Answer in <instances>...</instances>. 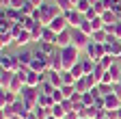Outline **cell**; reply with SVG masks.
Here are the masks:
<instances>
[{
    "instance_id": "obj_1",
    "label": "cell",
    "mask_w": 121,
    "mask_h": 119,
    "mask_svg": "<svg viewBox=\"0 0 121 119\" xmlns=\"http://www.w3.org/2000/svg\"><path fill=\"white\" fill-rule=\"evenodd\" d=\"M39 95H41V91L37 87H28V84H24V89H22V93H20V97L24 100V104H26V108L33 113L35 110V106L39 104Z\"/></svg>"
},
{
    "instance_id": "obj_2",
    "label": "cell",
    "mask_w": 121,
    "mask_h": 119,
    "mask_svg": "<svg viewBox=\"0 0 121 119\" xmlns=\"http://www.w3.org/2000/svg\"><path fill=\"white\" fill-rule=\"evenodd\" d=\"M60 13H63V11H60L54 2H45V4L39 7V20H41L43 26H50V22H52L54 18H58Z\"/></svg>"
},
{
    "instance_id": "obj_3",
    "label": "cell",
    "mask_w": 121,
    "mask_h": 119,
    "mask_svg": "<svg viewBox=\"0 0 121 119\" xmlns=\"http://www.w3.org/2000/svg\"><path fill=\"white\" fill-rule=\"evenodd\" d=\"M60 61H63V69H71L76 63L80 61V50L76 48V46H67V48H63L60 50Z\"/></svg>"
},
{
    "instance_id": "obj_4",
    "label": "cell",
    "mask_w": 121,
    "mask_h": 119,
    "mask_svg": "<svg viewBox=\"0 0 121 119\" xmlns=\"http://www.w3.org/2000/svg\"><path fill=\"white\" fill-rule=\"evenodd\" d=\"M69 31H71V46H76L78 50H84L91 43V35H86L84 31H80L78 26H69Z\"/></svg>"
},
{
    "instance_id": "obj_5",
    "label": "cell",
    "mask_w": 121,
    "mask_h": 119,
    "mask_svg": "<svg viewBox=\"0 0 121 119\" xmlns=\"http://www.w3.org/2000/svg\"><path fill=\"white\" fill-rule=\"evenodd\" d=\"M84 52H86V56H89V58H93L95 63H99L102 58L106 56V50H104V43H95V41H91L89 46L84 48Z\"/></svg>"
},
{
    "instance_id": "obj_6",
    "label": "cell",
    "mask_w": 121,
    "mask_h": 119,
    "mask_svg": "<svg viewBox=\"0 0 121 119\" xmlns=\"http://www.w3.org/2000/svg\"><path fill=\"white\" fill-rule=\"evenodd\" d=\"M0 67H2V69H9V71H17L20 69L17 56H15V54H9L7 50H2V54H0Z\"/></svg>"
},
{
    "instance_id": "obj_7",
    "label": "cell",
    "mask_w": 121,
    "mask_h": 119,
    "mask_svg": "<svg viewBox=\"0 0 121 119\" xmlns=\"http://www.w3.org/2000/svg\"><path fill=\"white\" fill-rule=\"evenodd\" d=\"M15 56H17V63H20V67H30V63H33V56H35V52L30 50V48H20Z\"/></svg>"
},
{
    "instance_id": "obj_8",
    "label": "cell",
    "mask_w": 121,
    "mask_h": 119,
    "mask_svg": "<svg viewBox=\"0 0 121 119\" xmlns=\"http://www.w3.org/2000/svg\"><path fill=\"white\" fill-rule=\"evenodd\" d=\"M50 28L58 35V33H63V31H67L69 28V22H67V18H65V13H60L58 18H54L52 22H50Z\"/></svg>"
},
{
    "instance_id": "obj_9",
    "label": "cell",
    "mask_w": 121,
    "mask_h": 119,
    "mask_svg": "<svg viewBox=\"0 0 121 119\" xmlns=\"http://www.w3.org/2000/svg\"><path fill=\"white\" fill-rule=\"evenodd\" d=\"M20 100L17 93L9 91V89H0V106H11V104H15Z\"/></svg>"
},
{
    "instance_id": "obj_10",
    "label": "cell",
    "mask_w": 121,
    "mask_h": 119,
    "mask_svg": "<svg viewBox=\"0 0 121 119\" xmlns=\"http://www.w3.org/2000/svg\"><path fill=\"white\" fill-rule=\"evenodd\" d=\"M56 48L58 50H63V48H67V46H71V31L67 28V31H63V33H58L56 35Z\"/></svg>"
},
{
    "instance_id": "obj_11",
    "label": "cell",
    "mask_w": 121,
    "mask_h": 119,
    "mask_svg": "<svg viewBox=\"0 0 121 119\" xmlns=\"http://www.w3.org/2000/svg\"><path fill=\"white\" fill-rule=\"evenodd\" d=\"M0 15H4L9 22H13V24H20L22 22V13H20V9H2V11H0Z\"/></svg>"
},
{
    "instance_id": "obj_12",
    "label": "cell",
    "mask_w": 121,
    "mask_h": 119,
    "mask_svg": "<svg viewBox=\"0 0 121 119\" xmlns=\"http://www.w3.org/2000/svg\"><path fill=\"white\" fill-rule=\"evenodd\" d=\"M65 18H67L69 26H80V22L84 20V13H80V11L71 9V11H65Z\"/></svg>"
},
{
    "instance_id": "obj_13",
    "label": "cell",
    "mask_w": 121,
    "mask_h": 119,
    "mask_svg": "<svg viewBox=\"0 0 121 119\" xmlns=\"http://www.w3.org/2000/svg\"><path fill=\"white\" fill-rule=\"evenodd\" d=\"M37 48H39L45 56H52V54H56V52H58L56 43H52V41H39V43H37Z\"/></svg>"
},
{
    "instance_id": "obj_14",
    "label": "cell",
    "mask_w": 121,
    "mask_h": 119,
    "mask_svg": "<svg viewBox=\"0 0 121 119\" xmlns=\"http://www.w3.org/2000/svg\"><path fill=\"white\" fill-rule=\"evenodd\" d=\"M33 41V35H30V31H22L17 37H15V46L17 48H28V43Z\"/></svg>"
},
{
    "instance_id": "obj_15",
    "label": "cell",
    "mask_w": 121,
    "mask_h": 119,
    "mask_svg": "<svg viewBox=\"0 0 121 119\" xmlns=\"http://www.w3.org/2000/svg\"><path fill=\"white\" fill-rule=\"evenodd\" d=\"M13 76H15V71H9V69H2V71H0V89H9Z\"/></svg>"
},
{
    "instance_id": "obj_16",
    "label": "cell",
    "mask_w": 121,
    "mask_h": 119,
    "mask_svg": "<svg viewBox=\"0 0 121 119\" xmlns=\"http://www.w3.org/2000/svg\"><path fill=\"white\" fill-rule=\"evenodd\" d=\"M48 82H52L56 89H60L65 82H63V74L60 71H52V69H48Z\"/></svg>"
},
{
    "instance_id": "obj_17",
    "label": "cell",
    "mask_w": 121,
    "mask_h": 119,
    "mask_svg": "<svg viewBox=\"0 0 121 119\" xmlns=\"http://www.w3.org/2000/svg\"><path fill=\"white\" fill-rule=\"evenodd\" d=\"M13 43H15L13 33H0V48H2V50H9Z\"/></svg>"
},
{
    "instance_id": "obj_18",
    "label": "cell",
    "mask_w": 121,
    "mask_h": 119,
    "mask_svg": "<svg viewBox=\"0 0 121 119\" xmlns=\"http://www.w3.org/2000/svg\"><path fill=\"white\" fill-rule=\"evenodd\" d=\"M97 91H99V95H102V97L115 93V82H112V84H108V82H99V84H97Z\"/></svg>"
},
{
    "instance_id": "obj_19",
    "label": "cell",
    "mask_w": 121,
    "mask_h": 119,
    "mask_svg": "<svg viewBox=\"0 0 121 119\" xmlns=\"http://www.w3.org/2000/svg\"><path fill=\"white\" fill-rule=\"evenodd\" d=\"M73 9H76V11H80V13H84V15H86V13H89L91 9H93V2H91V0H78Z\"/></svg>"
},
{
    "instance_id": "obj_20",
    "label": "cell",
    "mask_w": 121,
    "mask_h": 119,
    "mask_svg": "<svg viewBox=\"0 0 121 119\" xmlns=\"http://www.w3.org/2000/svg\"><path fill=\"white\" fill-rule=\"evenodd\" d=\"M33 115H35L37 119H48L52 113H50V108H45V106H39V104H37V106H35V110H33Z\"/></svg>"
},
{
    "instance_id": "obj_21",
    "label": "cell",
    "mask_w": 121,
    "mask_h": 119,
    "mask_svg": "<svg viewBox=\"0 0 121 119\" xmlns=\"http://www.w3.org/2000/svg\"><path fill=\"white\" fill-rule=\"evenodd\" d=\"M54 104H56V102H54V97H52V95H48V93H41V95H39V106L52 108Z\"/></svg>"
},
{
    "instance_id": "obj_22",
    "label": "cell",
    "mask_w": 121,
    "mask_h": 119,
    "mask_svg": "<svg viewBox=\"0 0 121 119\" xmlns=\"http://www.w3.org/2000/svg\"><path fill=\"white\" fill-rule=\"evenodd\" d=\"M41 41H56V33L52 31L50 26H43V33H41Z\"/></svg>"
},
{
    "instance_id": "obj_23",
    "label": "cell",
    "mask_w": 121,
    "mask_h": 119,
    "mask_svg": "<svg viewBox=\"0 0 121 119\" xmlns=\"http://www.w3.org/2000/svg\"><path fill=\"white\" fill-rule=\"evenodd\" d=\"M106 39H108V33H106L104 28L102 31H95L93 35H91V41H95V43H106Z\"/></svg>"
},
{
    "instance_id": "obj_24",
    "label": "cell",
    "mask_w": 121,
    "mask_h": 119,
    "mask_svg": "<svg viewBox=\"0 0 121 119\" xmlns=\"http://www.w3.org/2000/svg\"><path fill=\"white\" fill-rule=\"evenodd\" d=\"M80 63H82V67H84V74H93V69H95V61H93V58H80Z\"/></svg>"
},
{
    "instance_id": "obj_25",
    "label": "cell",
    "mask_w": 121,
    "mask_h": 119,
    "mask_svg": "<svg viewBox=\"0 0 121 119\" xmlns=\"http://www.w3.org/2000/svg\"><path fill=\"white\" fill-rule=\"evenodd\" d=\"M73 87H76V93H86V91H89V84H86V78H84V76L76 80Z\"/></svg>"
},
{
    "instance_id": "obj_26",
    "label": "cell",
    "mask_w": 121,
    "mask_h": 119,
    "mask_svg": "<svg viewBox=\"0 0 121 119\" xmlns=\"http://www.w3.org/2000/svg\"><path fill=\"white\" fill-rule=\"evenodd\" d=\"M50 113H52L56 119H65V117H67V113H65V108H63V104H54V106L50 108Z\"/></svg>"
},
{
    "instance_id": "obj_27",
    "label": "cell",
    "mask_w": 121,
    "mask_h": 119,
    "mask_svg": "<svg viewBox=\"0 0 121 119\" xmlns=\"http://www.w3.org/2000/svg\"><path fill=\"white\" fill-rule=\"evenodd\" d=\"M13 26H15L13 22H9L4 15H0V33H11V31H13Z\"/></svg>"
},
{
    "instance_id": "obj_28",
    "label": "cell",
    "mask_w": 121,
    "mask_h": 119,
    "mask_svg": "<svg viewBox=\"0 0 121 119\" xmlns=\"http://www.w3.org/2000/svg\"><path fill=\"white\" fill-rule=\"evenodd\" d=\"M69 71H71V76H73L76 80H78V78H82V76H84V67H82V63H80V61H78V63H76V65H73V67H71Z\"/></svg>"
},
{
    "instance_id": "obj_29",
    "label": "cell",
    "mask_w": 121,
    "mask_h": 119,
    "mask_svg": "<svg viewBox=\"0 0 121 119\" xmlns=\"http://www.w3.org/2000/svg\"><path fill=\"white\" fill-rule=\"evenodd\" d=\"M54 4H56L60 11H63V13H65V11H71V9H73V2H71V0H54Z\"/></svg>"
},
{
    "instance_id": "obj_30",
    "label": "cell",
    "mask_w": 121,
    "mask_h": 119,
    "mask_svg": "<svg viewBox=\"0 0 121 119\" xmlns=\"http://www.w3.org/2000/svg\"><path fill=\"white\" fill-rule=\"evenodd\" d=\"M60 91H63L65 100H71L73 93H76V87H73V84H63V87H60Z\"/></svg>"
},
{
    "instance_id": "obj_31",
    "label": "cell",
    "mask_w": 121,
    "mask_h": 119,
    "mask_svg": "<svg viewBox=\"0 0 121 119\" xmlns=\"http://www.w3.org/2000/svg\"><path fill=\"white\" fill-rule=\"evenodd\" d=\"M35 9H37V7H33V4H30L28 0H26V2L22 4V9H20V13H22L24 18H28V15H33V11H35Z\"/></svg>"
},
{
    "instance_id": "obj_32",
    "label": "cell",
    "mask_w": 121,
    "mask_h": 119,
    "mask_svg": "<svg viewBox=\"0 0 121 119\" xmlns=\"http://www.w3.org/2000/svg\"><path fill=\"white\" fill-rule=\"evenodd\" d=\"M78 28H80V31H84L86 35H93V26H91V20H86V18L80 22V26H78Z\"/></svg>"
},
{
    "instance_id": "obj_33",
    "label": "cell",
    "mask_w": 121,
    "mask_h": 119,
    "mask_svg": "<svg viewBox=\"0 0 121 119\" xmlns=\"http://www.w3.org/2000/svg\"><path fill=\"white\" fill-rule=\"evenodd\" d=\"M91 26H93V33H95V31H102V28H104L106 24H104L102 15H97V18H93V20H91Z\"/></svg>"
},
{
    "instance_id": "obj_34",
    "label": "cell",
    "mask_w": 121,
    "mask_h": 119,
    "mask_svg": "<svg viewBox=\"0 0 121 119\" xmlns=\"http://www.w3.org/2000/svg\"><path fill=\"white\" fill-rule=\"evenodd\" d=\"M54 89H56V87H54L52 82H48V80H45V82L39 87V91H41V93H48V95H52V93H54Z\"/></svg>"
},
{
    "instance_id": "obj_35",
    "label": "cell",
    "mask_w": 121,
    "mask_h": 119,
    "mask_svg": "<svg viewBox=\"0 0 121 119\" xmlns=\"http://www.w3.org/2000/svg\"><path fill=\"white\" fill-rule=\"evenodd\" d=\"M82 102H84V106H93L95 104V95L91 91H86V93H82Z\"/></svg>"
},
{
    "instance_id": "obj_36",
    "label": "cell",
    "mask_w": 121,
    "mask_h": 119,
    "mask_svg": "<svg viewBox=\"0 0 121 119\" xmlns=\"http://www.w3.org/2000/svg\"><path fill=\"white\" fill-rule=\"evenodd\" d=\"M0 110H2V119H11V117H15L13 106H0Z\"/></svg>"
},
{
    "instance_id": "obj_37",
    "label": "cell",
    "mask_w": 121,
    "mask_h": 119,
    "mask_svg": "<svg viewBox=\"0 0 121 119\" xmlns=\"http://www.w3.org/2000/svg\"><path fill=\"white\" fill-rule=\"evenodd\" d=\"M115 61H119V58H115V56H112V54H106V56H104V58H102V61H99V63H102V65H104V67H106V69H108V67H110V65H112V63H115Z\"/></svg>"
},
{
    "instance_id": "obj_38",
    "label": "cell",
    "mask_w": 121,
    "mask_h": 119,
    "mask_svg": "<svg viewBox=\"0 0 121 119\" xmlns=\"http://www.w3.org/2000/svg\"><path fill=\"white\" fill-rule=\"evenodd\" d=\"M60 74H63V82H65V84H73V82H76V78L71 76V71H67V69H63V71H60Z\"/></svg>"
},
{
    "instance_id": "obj_39",
    "label": "cell",
    "mask_w": 121,
    "mask_h": 119,
    "mask_svg": "<svg viewBox=\"0 0 121 119\" xmlns=\"http://www.w3.org/2000/svg\"><path fill=\"white\" fill-rule=\"evenodd\" d=\"M93 11L97 13V15H102V13L106 11V4H104V0H97V2H93Z\"/></svg>"
},
{
    "instance_id": "obj_40",
    "label": "cell",
    "mask_w": 121,
    "mask_h": 119,
    "mask_svg": "<svg viewBox=\"0 0 121 119\" xmlns=\"http://www.w3.org/2000/svg\"><path fill=\"white\" fill-rule=\"evenodd\" d=\"M63 108H65V113H71V110H73V102H71V100H65V102H63Z\"/></svg>"
},
{
    "instance_id": "obj_41",
    "label": "cell",
    "mask_w": 121,
    "mask_h": 119,
    "mask_svg": "<svg viewBox=\"0 0 121 119\" xmlns=\"http://www.w3.org/2000/svg\"><path fill=\"white\" fill-rule=\"evenodd\" d=\"M26 0H11V9H22V4Z\"/></svg>"
},
{
    "instance_id": "obj_42",
    "label": "cell",
    "mask_w": 121,
    "mask_h": 119,
    "mask_svg": "<svg viewBox=\"0 0 121 119\" xmlns=\"http://www.w3.org/2000/svg\"><path fill=\"white\" fill-rule=\"evenodd\" d=\"M106 117L108 119H119V110H106Z\"/></svg>"
},
{
    "instance_id": "obj_43",
    "label": "cell",
    "mask_w": 121,
    "mask_h": 119,
    "mask_svg": "<svg viewBox=\"0 0 121 119\" xmlns=\"http://www.w3.org/2000/svg\"><path fill=\"white\" fill-rule=\"evenodd\" d=\"M112 35H115L117 39H121V22H119V24L115 26V33H112Z\"/></svg>"
},
{
    "instance_id": "obj_44",
    "label": "cell",
    "mask_w": 121,
    "mask_h": 119,
    "mask_svg": "<svg viewBox=\"0 0 121 119\" xmlns=\"http://www.w3.org/2000/svg\"><path fill=\"white\" fill-rule=\"evenodd\" d=\"M28 2L33 4V7H37V9H39L41 4H45V0H28Z\"/></svg>"
},
{
    "instance_id": "obj_45",
    "label": "cell",
    "mask_w": 121,
    "mask_h": 119,
    "mask_svg": "<svg viewBox=\"0 0 121 119\" xmlns=\"http://www.w3.org/2000/svg\"><path fill=\"white\" fill-rule=\"evenodd\" d=\"M65 119H80V115L76 113V110H71V113H67V117Z\"/></svg>"
},
{
    "instance_id": "obj_46",
    "label": "cell",
    "mask_w": 121,
    "mask_h": 119,
    "mask_svg": "<svg viewBox=\"0 0 121 119\" xmlns=\"http://www.w3.org/2000/svg\"><path fill=\"white\" fill-rule=\"evenodd\" d=\"M26 119H37V117H35L33 113H28V115H26Z\"/></svg>"
},
{
    "instance_id": "obj_47",
    "label": "cell",
    "mask_w": 121,
    "mask_h": 119,
    "mask_svg": "<svg viewBox=\"0 0 121 119\" xmlns=\"http://www.w3.org/2000/svg\"><path fill=\"white\" fill-rule=\"evenodd\" d=\"M11 119H24V117H20V115H15V117H11Z\"/></svg>"
},
{
    "instance_id": "obj_48",
    "label": "cell",
    "mask_w": 121,
    "mask_h": 119,
    "mask_svg": "<svg viewBox=\"0 0 121 119\" xmlns=\"http://www.w3.org/2000/svg\"><path fill=\"white\" fill-rule=\"evenodd\" d=\"M119 119H121V108H119Z\"/></svg>"
},
{
    "instance_id": "obj_49",
    "label": "cell",
    "mask_w": 121,
    "mask_h": 119,
    "mask_svg": "<svg viewBox=\"0 0 121 119\" xmlns=\"http://www.w3.org/2000/svg\"><path fill=\"white\" fill-rule=\"evenodd\" d=\"M119 22H121V13H119Z\"/></svg>"
},
{
    "instance_id": "obj_50",
    "label": "cell",
    "mask_w": 121,
    "mask_h": 119,
    "mask_svg": "<svg viewBox=\"0 0 121 119\" xmlns=\"http://www.w3.org/2000/svg\"><path fill=\"white\" fill-rule=\"evenodd\" d=\"M80 119H89V117H80Z\"/></svg>"
},
{
    "instance_id": "obj_51",
    "label": "cell",
    "mask_w": 121,
    "mask_h": 119,
    "mask_svg": "<svg viewBox=\"0 0 121 119\" xmlns=\"http://www.w3.org/2000/svg\"><path fill=\"white\" fill-rule=\"evenodd\" d=\"M91 2H97V0H91Z\"/></svg>"
},
{
    "instance_id": "obj_52",
    "label": "cell",
    "mask_w": 121,
    "mask_h": 119,
    "mask_svg": "<svg viewBox=\"0 0 121 119\" xmlns=\"http://www.w3.org/2000/svg\"><path fill=\"white\" fill-rule=\"evenodd\" d=\"M104 119H108V117H104Z\"/></svg>"
}]
</instances>
